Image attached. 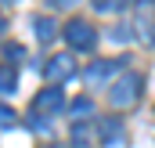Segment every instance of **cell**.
<instances>
[{
    "instance_id": "3957f363",
    "label": "cell",
    "mask_w": 155,
    "mask_h": 148,
    "mask_svg": "<svg viewBox=\"0 0 155 148\" xmlns=\"http://www.w3.org/2000/svg\"><path fill=\"white\" fill-rule=\"evenodd\" d=\"M72 72H76V62H72V54H54V58L47 62V69H43V76H47V83H51V87L65 83Z\"/></svg>"
},
{
    "instance_id": "7c38bea8",
    "label": "cell",
    "mask_w": 155,
    "mask_h": 148,
    "mask_svg": "<svg viewBox=\"0 0 155 148\" xmlns=\"http://www.w3.org/2000/svg\"><path fill=\"white\" fill-rule=\"evenodd\" d=\"M29 130H36V134H51V123H47V116L29 112Z\"/></svg>"
},
{
    "instance_id": "d6986e66",
    "label": "cell",
    "mask_w": 155,
    "mask_h": 148,
    "mask_svg": "<svg viewBox=\"0 0 155 148\" xmlns=\"http://www.w3.org/2000/svg\"><path fill=\"white\" fill-rule=\"evenodd\" d=\"M134 4H137V7H152V0H134Z\"/></svg>"
},
{
    "instance_id": "9a60e30c",
    "label": "cell",
    "mask_w": 155,
    "mask_h": 148,
    "mask_svg": "<svg viewBox=\"0 0 155 148\" xmlns=\"http://www.w3.org/2000/svg\"><path fill=\"white\" fill-rule=\"evenodd\" d=\"M87 137H90V126H87V123H76V126H72V141H76V145H87Z\"/></svg>"
},
{
    "instance_id": "52a82bcc",
    "label": "cell",
    "mask_w": 155,
    "mask_h": 148,
    "mask_svg": "<svg viewBox=\"0 0 155 148\" xmlns=\"http://www.w3.org/2000/svg\"><path fill=\"white\" fill-rule=\"evenodd\" d=\"M134 25H137V40H141V43H155V18H152V7H141L137 18H134Z\"/></svg>"
},
{
    "instance_id": "9c48e42d",
    "label": "cell",
    "mask_w": 155,
    "mask_h": 148,
    "mask_svg": "<svg viewBox=\"0 0 155 148\" xmlns=\"http://www.w3.org/2000/svg\"><path fill=\"white\" fill-rule=\"evenodd\" d=\"M69 109H72V116H76V119H87V116L94 112V101H90L87 94H79V98H72V101H69Z\"/></svg>"
},
{
    "instance_id": "5b68a950",
    "label": "cell",
    "mask_w": 155,
    "mask_h": 148,
    "mask_svg": "<svg viewBox=\"0 0 155 148\" xmlns=\"http://www.w3.org/2000/svg\"><path fill=\"white\" fill-rule=\"evenodd\" d=\"M116 72H119V62H105V58H97V62H90V69H87V83H90V87L108 83Z\"/></svg>"
},
{
    "instance_id": "277c9868",
    "label": "cell",
    "mask_w": 155,
    "mask_h": 148,
    "mask_svg": "<svg viewBox=\"0 0 155 148\" xmlns=\"http://www.w3.org/2000/svg\"><path fill=\"white\" fill-rule=\"evenodd\" d=\"M65 105V94H61V87H43L36 98H33V109L40 116H54V112H61Z\"/></svg>"
},
{
    "instance_id": "8fae6325",
    "label": "cell",
    "mask_w": 155,
    "mask_h": 148,
    "mask_svg": "<svg viewBox=\"0 0 155 148\" xmlns=\"http://www.w3.org/2000/svg\"><path fill=\"white\" fill-rule=\"evenodd\" d=\"M15 123H18V116H15V109H11V105H4V101H0V130H11V126H15Z\"/></svg>"
},
{
    "instance_id": "e0dca14e",
    "label": "cell",
    "mask_w": 155,
    "mask_h": 148,
    "mask_svg": "<svg viewBox=\"0 0 155 148\" xmlns=\"http://www.w3.org/2000/svg\"><path fill=\"white\" fill-rule=\"evenodd\" d=\"M51 4H54V7H72L76 0H51Z\"/></svg>"
},
{
    "instance_id": "2e32d148",
    "label": "cell",
    "mask_w": 155,
    "mask_h": 148,
    "mask_svg": "<svg viewBox=\"0 0 155 148\" xmlns=\"http://www.w3.org/2000/svg\"><path fill=\"white\" fill-rule=\"evenodd\" d=\"M108 36H112V40H116V43H119V40H126V36H130V29H123V25H116V29H112Z\"/></svg>"
},
{
    "instance_id": "6da1fadb",
    "label": "cell",
    "mask_w": 155,
    "mask_h": 148,
    "mask_svg": "<svg viewBox=\"0 0 155 148\" xmlns=\"http://www.w3.org/2000/svg\"><path fill=\"white\" fill-rule=\"evenodd\" d=\"M141 87H144V79L137 72H123L116 83L108 87V101H112L116 109H126V105H134V101L141 98Z\"/></svg>"
},
{
    "instance_id": "ffe728a7",
    "label": "cell",
    "mask_w": 155,
    "mask_h": 148,
    "mask_svg": "<svg viewBox=\"0 0 155 148\" xmlns=\"http://www.w3.org/2000/svg\"><path fill=\"white\" fill-rule=\"evenodd\" d=\"M43 148H61V145H43Z\"/></svg>"
},
{
    "instance_id": "5bb4252c",
    "label": "cell",
    "mask_w": 155,
    "mask_h": 148,
    "mask_svg": "<svg viewBox=\"0 0 155 148\" xmlns=\"http://www.w3.org/2000/svg\"><path fill=\"white\" fill-rule=\"evenodd\" d=\"M4 54H7V62H22V58H25V47H22V43H7Z\"/></svg>"
},
{
    "instance_id": "8992f818",
    "label": "cell",
    "mask_w": 155,
    "mask_h": 148,
    "mask_svg": "<svg viewBox=\"0 0 155 148\" xmlns=\"http://www.w3.org/2000/svg\"><path fill=\"white\" fill-rule=\"evenodd\" d=\"M97 134H101V141H105V145H119V141H123V134H126V126H123V119H119V116H105V119L97 123Z\"/></svg>"
},
{
    "instance_id": "ac0fdd59",
    "label": "cell",
    "mask_w": 155,
    "mask_h": 148,
    "mask_svg": "<svg viewBox=\"0 0 155 148\" xmlns=\"http://www.w3.org/2000/svg\"><path fill=\"white\" fill-rule=\"evenodd\" d=\"M4 33H7V18L0 15V40H4Z\"/></svg>"
},
{
    "instance_id": "ba28073f",
    "label": "cell",
    "mask_w": 155,
    "mask_h": 148,
    "mask_svg": "<svg viewBox=\"0 0 155 148\" xmlns=\"http://www.w3.org/2000/svg\"><path fill=\"white\" fill-rule=\"evenodd\" d=\"M33 29H36V40H40V43H51L54 33H58V25H54L51 15H36V18H33Z\"/></svg>"
},
{
    "instance_id": "4fadbf2b",
    "label": "cell",
    "mask_w": 155,
    "mask_h": 148,
    "mask_svg": "<svg viewBox=\"0 0 155 148\" xmlns=\"http://www.w3.org/2000/svg\"><path fill=\"white\" fill-rule=\"evenodd\" d=\"M94 7L105 11V15H112V11H119V7H126V0H94Z\"/></svg>"
},
{
    "instance_id": "7a4b0ae2",
    "label": "cell",
    "mask_w": 155,
    "mask_h": 148,
    "mask_svg": "<svg viewBox=\"0 0 155 148\" xmlns=\"http://www.w3.org/2000/svg\"><path fill=\"white\" fill-rule=\"evenodd\" d=\"M65 40H69V47H72V51H90V47L97 43V33H94V25H90V22L72 18V22H65Z\"/></svg>"
},
{
    "instance_id": "30bf717a",
    "label": "cell",
    "mask_w": 155,
    "mask_h": 148,
    "mask_svg": "<svg viewBox=\"0 0 155 148\" xmlns=\"http://www.w3.org/2000/svg\"><path fill=\"white\" fill-rule=\"evenodd\" d=\"M15 87H18L15 69H11V65H4V69H0V94H15Z\"/></svg>"
},
{
    "instance_id": "44dd1931",
    "label": "cell",
    "mask_w": 155,
    "mask_h": 148,
    "mask_svg": "<svg viewBox=\"0 0 155 148\" xmlns=\"http://www.w3.org/2000/svg\"><path fill=\"white\" fill-rule=\"evenodd\" d=\"M0 4H15V0H0Z\"/></svg>"
}]
</instances>
